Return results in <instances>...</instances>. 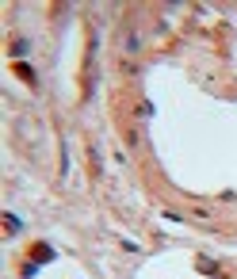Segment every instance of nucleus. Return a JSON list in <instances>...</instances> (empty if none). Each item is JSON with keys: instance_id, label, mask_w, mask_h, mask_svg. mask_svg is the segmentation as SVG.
I'll use <instances>...</instances> for the list:
<instances>
[{"instance_id": "1", "label": "nucleus", "mask_w": 237, "mask_h": 279, "mask_svg": "<svg viewBox=\"0 0 237 279\" xmlns=\"http://www.w3.org/2000/svg\"><path fill=\"white\" fill-rule=\"evenodd\" d=\"M4 226H8V234H19V218H12V214H4Z\"/></svg>"}, {"instance_id": "2", "label": "nucleus", "mask_w": 237, "mask_h": 279, "mask_svg": "<svg viewBox=\"0 0 237 279\" xmlns=\"http://www.w3.org/2000/svg\"><path fill=\"white\" fill-rule=\"evenodd\" d=\"M50 256H54V252L46 249V245H39V249H35V260H50Z\"/></svg>"}]
</instances>
